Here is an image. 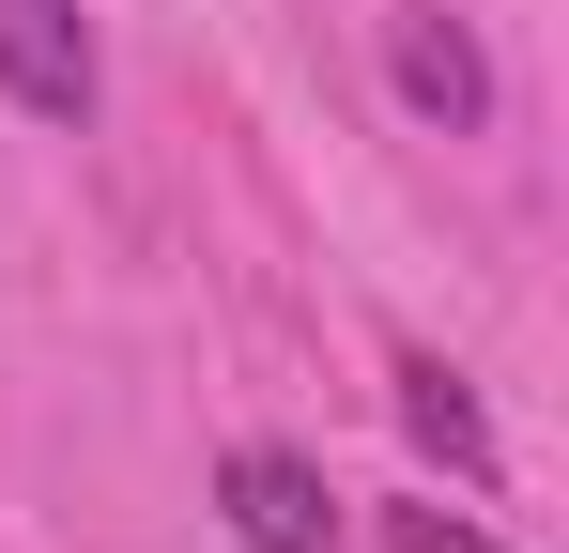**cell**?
<instances>
[{"mask_svg": "<svg viewBox=\"0 0 569 553\" xmlns=\"http://www.w3.org/2000/svg\"><path fill=\"white\" fill-rule=\"evenodd\" d=\"M385 553H508V539H492L477 507H431V492H416V507H385Z\"/></svg>", "mask_w": 569, "mask_h": 553, "instance_id": "cell-5", "label": "cell"}, {"mask_svg": "<svg viewBox=\"0 0 569 553\" xmlns=\"http://www.w3.org/2000/svg\"><path fill=\"white\" fill-rule=\"evenodd\" d=\"M216 507H231V539H247V553H355L323 461H292V446H231V461H216Z\"/></svg>", "mask_w": 569, "mask_h": 553, "instance_id": "cell-1", "label": "cell"}, {"mask_svg": "<svg viewBox=\"0 0 569 553\" xmlns=\"http://www.w3.org/2000/svg\"><path fill=\"white\" fill-rule=\"evenodd\" d=\"M0 92L31 108V123H93V16L78 0H0Z\"/></svg>", "mask_w": 569, "mask_h": 553, "instance_id": "cell-2", "label": "cell"}, {"mask_svg": "<svg viewBox=\"0 0 569 553\" xmlns=\"http://www.w3.org/2000/svg\"><path fill=\"white\" fill-rule=\"evenodd\" d=\"M385 62H400V108H416V123H447V139L492 123V62H477V31L447 0H400V16H385Z\"/></svg>", "mask_w": 569, "mask_h": 553, "instance_id": "cell-3", "label": "cell"}, {"mask_svg": "<svg viewBox=\"0 0 569 553\" xmlns=\"http://www.w3.org/2000/svg\"><path fill=\"white\" fill-rule=\"evenodd\" d=\"M385 384H400V431H416V446L447 461L462 492H492V476H508V461H492V415H477V384H462L447 354H400Z\"/></svg>", "mask_w": 569, "mask_h": 553, "instance_id": "cell-4", "label": "cell"}]
</instances>
